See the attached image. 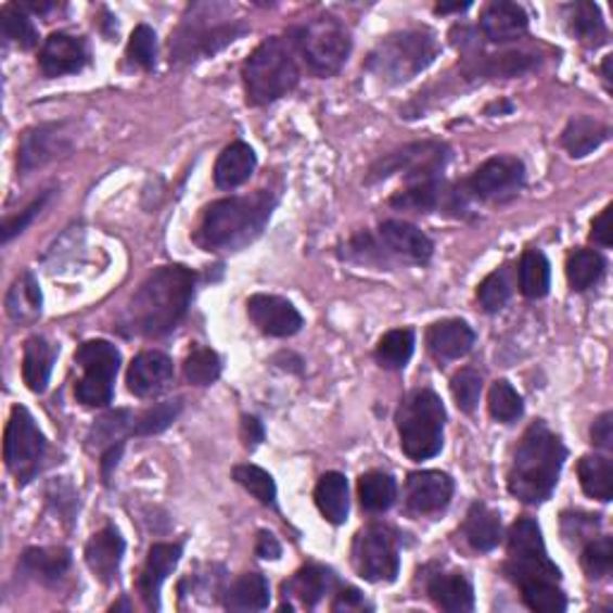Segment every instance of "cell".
I'll use <instances>...</instances> for the list:
<instances>
[{"mask_svg":"<svg viewBox=\"0 0 613 613\" xmlns=\"http://www.w3.org/2000/svg\"><path fill=\"white\" fill-rule=\"evenodd\" d=\"M194 293V273L184 266H161L140 285L127 307L125 323L132 333L161 339L184 319Z\"/></svg>","mask_w":613,"mask_h":613,"instance_id":"6da1fadb","label":"cell"},{"mask_svg":"<svg viewBox=\"0 0 613 613\" xmlns=\"http://www.w3.org/2000/svg\"><path fill=\"white\" fill-rule=\"evenodd\" d=\"M565 456L569 450L561 438L544 422H535L515 450L508 472V491L523 503H544L557 489Z\"/></svg>","mask_w":613,"mask_h":613,"instance_id":"7a4b0ae2","label":"cell"},{"mask_svg":"<svg viewBox=\"0 0 613 613\" xmlns=\"http://www.w3.org/2000/svg\"><path fill=\"white\" fill-rule=\"evenodd\" d=\"M276 200L269 192L252 196H228L204 212L196 242L206 250H238L257 238L271 218Z\"/></svg>","mask_w":613,"mask_h":613,"instance_id":"3957f363","label":"cell"},{"mask_svg":"<svg viewBox=\"0 0 613 613\" xmlns=\"http://www.w3.org/2000/svg\"><path fill=\"white\" fill-rule=\"evenodd\" d=\"M242 77H245L247 101L254 106H266L291 94L299 82L293 43L281 37L266 39L247 58Z\"/></svg>","mask_w":613,"mask_h":613,"instance_id":"277c9868","label":"cell"},{"mask_svg":"<svg viewBox=\"0 0 613 613\" xmlns=\"http://www.w3.org/2000/svg\"><path fill=\"white\" fill-rule=\"evenodd\" d=\"M438 43L432 31L408 29L381 39L367 58V71L386 85L410 82L434 63Z\"/></svg>","mask_w":613,"mask_h":613,"instance_id":"5b68a950","label":"cell"},{"mask_svg":"<svg viewBox=\"0 0 613 613\" xmlns=\"http://www.w3.org/2000/svg\"><path fill=\"white\" fill-rule=\"evenodd\" d=\"M398 434L403 454L412 460H430L444 448L446 408L442 398L430 388L412 391L400 403Z\"/></svg>","mask_w":613,"mask_h":613,"instance_id":"8992f818","label":"cell"},{"mask_svg":"<svg viewBox=\"0 0 613 613\" xmlns=\"http://www.w3.org/2000/svg\"><path fill=\"white\" fill-rule=\"evenodd\" d=\"M508 580L520 589L537 583H561V571L549 559L541 529L532 518H520L508 532Z\"/></svg>","mask_w":613,"mask_h":613,"instance_id":"52a82bcc","label":"cell"},{"mask_svg":"<svg viewBox=\"0 0 613 613\" xmlns=\"http://www.w3.org/2000/svg\"><path fill=\"white\" fill-rule=\"evenodd\" d=\"M295 37L309 71L321 77L339 73L350 55V34L335 17L311 20L295 31Z\"/></svg>","mask_w":613,"mask_h":613,"instance_id":"ba28073f","label":"cell"},{"mask_svg":"<svg viewBox=\"0 0 613 613\" xmlns=\"http://www.w3.org/2000/svg\"><path fill=\"white\" fill-rule=\"evenodd\" d=\"M85 376L77 381L75 396L89 408H106L113 400V381L120 369V350L108 341H87L75 353Z\"/></svg>","mask_w":613,"mask_h":613,"instance_id":"9c48e42d","label":"cell"},{"mask_svg":"<svg viewBox=\"0 0 613 613\" xmlns=\"http://www.w3.org/2000/svg\"><path fill=\"white\" fill-rule=\"evenodd\" d=\"M46 456V436L34 422L27 408L15 405L10 412V422L5 430V465L15 474L20 484H27L41 468Z\"/></svg>","mask_w":613,"mask_h":613,"instance_id":"30bf717a","label":"cell"},{"mask_svg":"<svg viewBox=\"0 0 613 613\" xmlns=\"http://www.w3.org/2000/svg\"><path fill=\"white\" fill-rule=\"evenodd\" d=\"M353 565L369 583H393L400 571L398 544L393 532L381 525H369L353 544Z\"/></svg>","mask_w":613,"mask_h":613,"instance_id":"8fae6325","label":"cell"},{"mask_svg":"<svg viewBox=\"0 0 613 613\" xmlns=\"http://www.w3.org/2000/svg\"><path fill=\"white\" fill-rule=\"evenodd\" d=\"M448 164V146L442 142H418L403 146L398 152L381 158L376 166L369 170L367 182L386 180L393 173H405L410 182L434 180L436 173H442Z\"/></svg>","mask_w":613,"mask_h":613,"instance_id":"7c38bea8","label":"cell"},{"mask_svg":"<svg viewBox=\"0 0 613 613\" xmlns=\"http://www.w3.org/2000/svg\"><path fill=\"white\" fill-rule=\"evenodd\" d=\"M525 184V164L515 156H494L472 173L468 192L484 202H506Z\"/></svg>","mask_w":613,"mask_h":613,"instance_id":"4fadbf2b","label":"cell"},{"mask_svg":"<svg viewBox=\"0 0 613 613\" xmlns=\"http://www.w3.org/2000/svg\"><path fill=\"white\" fill-rule=\"evenodd\" d=\"M247 315L261 333L273 339H288L303 329V315L293 303L276 295H252L247 299Z\"/></svg>","mask_w":613,"mask_h":613,"instance_id":"5bb4252c","label":"cell"},{"mask_svg":"<svg viewBox=\"0 0 613 613\" xmlns=\"http://www.w3.org/2000/svg\"><path fill=\"white\" fill-rule=\"evenodd\" d=\"M456 484L450 474L438 470L412 472L408 477V489H405V501L412 513L430 515L438 513L454 499Z\"/></svg>","mask_w":613,"mask_h":613,"instance_id":"9a60e30c","label":"cell"},{"mask_svg":"<svg viewBox=\"0 0 613 613\" xmlns=\"http://www.w3.org/2000/svg\"><path fill=\"white\" fill-rule=\"evenodd\" d=\"M89 63V49L82 37H73L67 31H53L43 41L39 53V65L46 77H65L82 71Z\"/></svg>","mask_w":613,"mask_h":613,"instance_id":"2e32d148","label":"cell"},{"mask_svg":"<svg viewBox=\"0 0 613 613\" xmlns=\"http://www.w3.org/2000/svg\"><path fill=\"white\" fill-rule=\"evenodd\" d=\"M71 149V137L63 132V125H41L25 132L17 149V170L27 176L34 168H41Z\"/></svg>","mask_w":613,"mask_h":613,"instance_id":"e0dca14e","label":"cell"},{"mask_svg":"<svg viewBox=\"0 0 613 613\" xmlns=\"http://www.w3.org/2000/svg\"><path fill=\"white\" fill-rule=\"evenodd\" d=\"M242 31H245V27L235 25V22H230V25L204 27V29H196L194 25L192 29L182 27L178 37L170 41V49L176 53L178 61H194V58L212 55L218 49H224V46L233 43L238 39V34Z\"/></svg>","mask_w":613,"mask_h":613,"instance_id":"ac0fdd59","label":"cell"},{"mask_svg":"<svg viewBox=\"0 0 613 613\" xmlns=\"http://www.w3.org/2000/svg\"><path fill=\"white\" fill-rule=\"evenodd\" d=\"M391 206L396 209H410V212H436L446 206L450 212H460L465 206V194L446 190L444 182L434 180H422V182H410L408 190L391 196Z\"/></svg>","mask_w":613,"mask_h":613,"instance_id":"d6986e66","label":"cell"},{"mask_svg":"<svg viewBox=\"0 0 613 613\" xmlns=\"http://www.w3.org/2000/svg\"><path fill=\"white\" fill-rule=\"evenodd\" d=\"M173 381V360L158 350H146L137 355L130 369H127V388L135 396L149 398L166 391Z\"/></svg>","mask_w":613,"mask_h":613,"instance_id":"ffe728a7","label":"cell"},{"mask_svg":"<svg viewBox=\"0 0 613 613\" xmlns=\"http://www.w3.org/2000/svg\"><path fill=\"white\" fill-rule=\"evenodd\" d=\"M379 238L391 254H396V257L405 261L426 264L434 254V242L430 240V235H424L422 230L412 224L384 221L379 226Z\"/></svg>","mask_w":613,"mask_h":613,"instance_id":"44dd1931","label":"cell"},{"mask_svg":"<svg viewBox=\"0 0 613 613\" xmlns=\"http://www.w3.org/2000/svg\"><path fill=\"white\" fill-rule=\"evenodd\" d=\"M182 557V544H154L149 549L144 571L140 575V595L149 609H161V587L176 571Z\"/></svg>","mask_w":613,"mask_h":613,"instance_id":"7402d4cb","label":"cell"},{"mask_svg":"<svg viewBox=\"0 0 613 613\" xmlns=\"http://www.w3.org/2000/svg\"><path fill=\"white\" fill-rule=\"evenodd\" d=\"M474 345V331L462 319L436 321L426 331V348L438 362L460 360Z\"/></svg>","mask_w":613,"mask_h":613,"instance_id":"603a6c76","label":"cell"},{"mask_svg":"<svg viewBox=\"0 0 613 613\" xmlns=\"http://www.w3.org/2000/svg\"><path fill=\"white\" fill-rule=\"evenodd\" d=\"M123 553H125V539L115 527H103L101 532H97L85 549L87 565L91 569V573L106 585H111L115 577H118Z\"/></svg>","mask_w":613,"mask_h":613,"instance_id":"cb8c5ba5","label":"cell"},{"mask_svg":"<svg viewBox=\"0 0 613 613\" xmlns=\"http://www.w3.org/2000/svg\"><path fill=\"white\" fill-rule=\"evenodd\" d=\"M527 13L518 3H508V0H494L484 8L480 27L482 34L494 43H506L518 37H523L527 31Z\"/></svg>","mask_w":613,"mask_h":613,"instance_id":"d4e9b609","label":"cell"},{"mask_svg":"<svg viewBox=\"0 0 613 613\" xmlns=\"http://www.w3.org/2000/svg\"><path fill=\"white\" fill-rule=\"evenodd\" d=\"M426 595L434 604L450 613H465L474 609V592L462 573H436L426 583Z\"/></svg>","mask_w":613,"mask_h":613,"instance_id":"484cf974","label":"cell"},{"mask_svg":"<svg viewBox=\"0 0 613 613\" xmlns=\"http://www.w3.org/2000/svg\"><path fill=\"white\" fill-rule=\"evenodd\" d=\"M254 168H257V154H254V149L245 142H233L218 156L214 180L221 190H235L252 178Z\"/></svg>","mask_w":613,"mask_h":613,"instance_id":"4316f807","label":"cell"},{"mask_svg":"<svg viewBox=\"0 0 613 613\" xmlns=\"http://www.w3.org/2000/svg\"><path fill=\"white\" fill-rule=\"evenodd\" d=\"M609 135H611L609 125L597 118H589V115H575V118L565 125V130L561 135V144L573 158H583L604 144L609 140Z\"/></svg>","mask_w":613,"mask_h":613,"instance_id":"83f0119b","label":"cell"},{"mask_svg":"<svg viewBox=\"0 0 613 613\" xmlns=\"http://www.w3.org/2000/svg\"><path fill=\"white\" fill-rule=\"evenodd\" d=\"M462 535H465L468 544L474 551H491L499 547L503 539L501 518L496 515L489 506L472 503L465 518V525H462Z\"/></svg>","mask_w":613,"mask_h":613,"instance_id":"f1b7e54d","label":"cell"},{"mask_svg":"<svg viewBox=\"0 0 613 613\" xmlns=\"http://www.w3.org/2000/svg\"><path fill=\"white\" fill-rule=\"evenodd\" d=\"M55 362V348L53 345L41 339V335H31L25 343V355H22V376H25V384L34 393H43L49 386V379L53 372Z\"/></svg>","mask_w":613,"mask_h":613,"instance_id":"f546056e","label":"cell"},{"mask_svg":"<svg viewBox=\"0 0 613 613\" xmlns=\"http://www.w3.org/2000/svg\"><path fill=\"white\" fill-rule=\"evenodd\" d=\"M315 501L321 515L333 525H343L348 520L350 499H348V480L341 472H327L319 480L315 489Z\"/></svg>","mask_w":613,"mask_h":613,"instance_id":"4dcf8cb0","label":"cell"},{"mask_svg":"<svg viewBox=\"0 0 613 613\" xmlns=\"http://www.w3.org/2000/svg\"><path fill=\"white\" fill-rule=\"evenodd\" d=\"M335 587V575L323 569V565H305L303 571H297L291 583L283 585V595L295 597L299 604L311 609L327 597Z\"/></svg>","mask_w":613,"mask_h":613,"instance_id":"1f68e13d","label":"cell"},{"mask_svg":"<svg viewBox=\"0 0 613 613\" xmlns=\"http://www.w3.org/2000/svg\"><path fill=\"white\" fill-rule=\"evenodd\" d=\"M271 604L269 580L261 573H247L228 587L226 609L230 611H264Z\"/></svg>","mask_w":613,"mask_h":613,"instance_id":"d6a6232c","label":"cell"},{"mask_svg":"<svg viewBox=\"0 0 613 613\" xmlns=\"http://www.w3.org/2000/svg\"><path fill=\"white\" fill-rule=\"evenodd\" d=\"M577 474H580L583 491L589 499L601 503L611 501L613 496V462L606 456H585L577 462Z\"/></svg>","mask_w":613,"mask_h":613,"instance_id":"836d02e7","label":"cell"},{"mask_svg":"<svg viewBox=\"0 0 613 613\" xmlns=\"http://www.w3.org/2000/svg\"><path fill=\"white\" fill-rule=\"evenodd\" d=\"M357 494H360V503L369 513H384L393 506L398 496V484L386 472L372 470L367 472L357 482Z\"/></svg>","mask_w":613,"mask_h":613,"instance_id":"e575fe53","label":"cell"},{"mask_svg":"<svg viewBox=\"0 0 613 613\" xmlns=\"http://www.w3.org/2000/svg\"><path fill=\"white\" fill-rule=\"evenodd\" d=\"M520 293L529 299H539L549 293L551 285V266L539 250H527L518 266Z\"/></svg>","mask_w":613,"mask_h":613,"instance_id":"d590c367","label":"cell"},{"mask_svg":"<svg viewBox=\"0 0 613 613\" xmlns=\"http://www.w3.org/2000/svg\"><path fill=\"white\" fill-rule=\"evenodd\" d=\"M71 551L67 549H29L22 557V569L41 583H55L71 569Z\"/></svg>","mask_w":613,"mask_h":613,"instance_id":"8d00e7d4","label":"cell"},{"mask_svg":"<svg viewBox=\"0 0 613 613\" xmlns=\"http://www.w3.org/2000/svg\"><path fill=\"white\" fill-rule=\"evenodd\" d=\"M606 271V261L595 250H575L569 264H565V276L575 293H585L589 288L601 281V276Z\"/></svg>","mask_w":613,"mask_h":613,"instance_id":"74e56055","label":"cell"},{"mask_svg":"<svg viewBox=\"0 0 613 613\" xmlns=\"http://www.w3.org/2000/svg\"><path fill=\"white\" fill-rule=\"evenodd\" d=\"M8 315L15 321H29L41 315V291L39 283L34 279V273H22L20 279L13 283L5 299Z\"/></svg>","mask_w":613,"mask_h":613,"instance_id":"f35d334b","label":"cell"},{"mask_svg":"<svg viewBox=\"0 0 613 613\" xmlns=\"http://www.w3.org/2000/svg\"><path fill=\"white\" fill-rule=\"evenodd\" d=\"M412 353H414V331L393 329L386 335H381L374 357L384 369H403L410 362Z\"/></svg>","mask_w":613,"mask_h":613,"instance_id":"ab89813d","label":"cell"},{"mask_svg":"<svg viewBox=\"0 0 613 613\" xmlns=\"http://www.w3.org/2000/svg\"><path fill=\"white\" fill-rule=\"evenodd\" d=\"M0 27H3L5 39L15 41L20 49L29 51L39 43L37 27L20 5H3V10H0Z\"/></svg>","mask_w":613,"mask_h":613,"instance_id":"60d3db41","label":"cell"},{"mask_svg":"<svg viewBox=\"0 0 613 613\" xmlns=\"http://www.w3.org/2000/svg\"><path fill=\"white\" fill-rule=\"evenodd\" d=\"M184 369V379L190 381L194 386H212L214 381H218L221 376V357H218L214 350L209 348H194L188 360L182 365Z\"/></svg>","mask_w":613,"mask_h":613,"instance_id":"b9f144b4","label":"cell"},{"mask_svg":"<svg viewBox=\"0 0 613 613\" xmlns=\"http://www.w3.org/2000/svg\"><path fill=\"white\" fill-rule=\"evenodd\" d=\"M182 410L180 400H166L158 403L154 408H149L146 412H142L140 418L132 422V434L135 436H154L161 434L164 430L178 420V414Z\"/></svg>","mask_w":613,"mask_h":613,"instance_id":"7bdbcfd3","label":"cell"},{"mask_svg":"<svg viewBox=\"0 0 613 613\" xmlns=\"http://www.w3.org/2000/svg\"><path fill=\"white\" fill-rule=\"evenodd\" d=\"M523 592V601L529 611L537 613H563L569 606L563 589L559 583H537L520 589Z\"/></svg>","mask_w":613,"mask_h":613,"instance_id":"ee69618b","label":"cell"},{"mask_svg":"<svg viewBox=\"0 0 613 613\" xmlns=\"http://www.w3.org/2000/svg\"><path fill=\"white\" fill-rule=\"evenodd\" d=\"M233 480L242 489H247L259 503L276 506V482L266 470L257 465H238L233 470Z\"/></svg>","mask_w":613,"mask_h":613,"instance_id":"f6af8a7d","label":"cell"},{"mask_svg":"<svg viewBox=\"0 0 613 613\" xmlns=\"http://www.w3.org/2000/svg\"><path fill=\"white\" fill-rule=\"evenodd\" d=\"M489 412L496 422L511 424L523 418V398L508 381H496L489 391Z\"/></svg>","mask_w":613,"mask_h":613,"instance_id":"bcb514c9","label":"cell"},{"mask_svg":"<svg viewBox=\"0 0 613 613\" xmlns=\"http://www.w3.org/2000/svg\"><path fill=\"white\" fill-rule=\"evenodd\" d=\"M583 571L589 580H601L613 569V539L611 537H597L585 547L583 551Z\"/></svg>","mask_w":613,"mask_h":613,"instance_id":"7dc6e473","label":"cell"},{"mask_svg":"<svg viewBox=\"0 0 613 613\" xmlns=\"http://www.w3.org/2000/svg\"><path fill=\"white\" fill-rule=\"evenodd\" d=\"M571 29L577 39L599 41L606 34L601 10L595 3H577L571 8Z\"/></svg>","mask_w":613,"mask_h":613,"instance_id":"c3c4849f","label":"cell"},{"mask_svg":"<svg viewBox=\"0 0 613 613\" xmlns=\"http://www.w3.org/2000/svg\"><path fill=\"white\" fill-rule=\"evenodd\" d=\"M482 388H484L482 374L474 372V369H460V372L450 379V393H454V398L462 412H474L482 398Z\"/></svg>","mask_w":613,"mask_h":613,"instance_id":"681fc988","label":"cell"},{"mask_svg":"<svg viewBox=\"0 0 613 613\" xmlns=\"http://www.w3.org/2000/svg\"><path fill=\"white\" fill-rule=\"evenodd\" d=\"M511 281H508V276L503 269L489 273L487 279H484L477 288V299L480 305L487 309V311H499L506 307L508 299H511Z\"/></svg>","mask_w":613,"mask_h":613,"instance_id":"f907efd6","label":"cell"},{"mask_svg":"<svg viewBox=\"0 0 613 613\" xmlns=\"http://www.w3.org/2000/svg\"><path fill=\"white\" fill-rule=\"evenodd\" d=\"M130 422H135V420H132V414L127 412V410L108 412L106 418H101L94 424V430H91V434H89V442H97V446H115V444H120V438L127 432V426H130Z\"/></svg>","mask_w":613,"mask_h":613,"instance_id":"816d5d0a","label":"cell"},{"mask_svg":"<svg viewBox=\"0 0 613 613\" xmlns=\"http://www.w3.org/2000/svg\"><path fill=\"white\" fill-rule=\"evenodd\" d=\"M127 58L135 65H140L142 71H152L156 65V31L146 25H140L127 43Z\"/></svg>","mask_w":613,"mask_h":613,"instance_id":"f5cc1de1","label":"cell"},{"mask_svg":"<svg viewBox=\"0 0 613 613\" xmlns=\"http://www.w3.org/2000/svg\"><path fill=\"white\" fill-rule=\"evenodd\" d=\"M46 200H49V194H43V196H39L37 202H31L25 212H20L17 216L8 218L5 226H3V242H10V240H13L15 235L25 233L27 226H29V224L34 221V218H37V214L43 209Z\"/></svg>","mask_w":613,"mask_h":613,"instance_id":"db71d44e","label":"cell"},{"mask_svg":"<svg viewBox=\"0 0 613 613\" xmlns=\"http://www.w3.org/2000/svg\"><path fill=\"white\" fill-rule=\"evenodd\" d=\"M592 444L597 448H604V450L613 448V414L611 412H604L592 424Z\"/></svg>","mask_w":613,"mask_h":613,"instance_id":"11a10c76","label":"cell"},{"mask_svg":"<svg viewBox=\"0 0 613 613\" xmlns=\"http://www.w3.org/2000/svg\"><path fill=\"white\" fill-rule=\"evenodd\" d=\"M331 609L333 611H355V609H367V604L357 589L348 587V589H341V592L335 595Z\"/></svg>","mask_w":613,"mask_h":613,"instance_id":"9f6ffc18","label":"cell"},{"mask_svg":"<svg viewBox=\"0 0 613 613\" xmlns=\"http://www.w3.org/2000/svg\"><path fill=\"white\" fill-rule=\"evenodd\" d=\"M592 240L601 247H611V206H606L592 221Z\"/></svg>","mask_w":613,"mask_h":613,"instance_id":"6f0895ef","label":"cell"},{"mask_svg":"<svg viewBox=\"0 0 613 613\" xmlns=\"http://www.w3.org/2000/svg\"><path fill=\"white\" fill-rule=\"evenodd\" d=\"M242 442H245L247 448H257L264 442V426L257 418H252V414L242 418Z\"/></svg>","mask_w":613,"mask_h":613,"instance_id":"680465c9","label":"cell"},{"mask_svg":"<svg viewBox=\"0 0 613 613\" xmlns=\"http://www.w3.org/2000/svg\"><path fill=\"white\" fill-rule=\"evenodd\" d=\"M257 557L266 559V561H276L281 559V544L276 539L271 532H259L257 535Z\"/></svg>","mask_w":613,"mask_h":613,"instance_id":"91938a15","label":"cell"},{"mask_svg":"<svg viewBox=\"0 0 613 613\" xmlns=\"http://www.w3.org/2000/svg\"><path fill=\"white\" fill-rule=\"evenodd\" d=\"M123 456V444H115V446H108L106 448V454H103L101 458V472H103V480H111V474L113 470L118 468V460Z\"/></svg>","mask_w":613,"mask_h":613,"instance_id":"94428289","label":"cell"},{"mask_svg":"<svg viewBox=\"0 0 613 613\" xmlns=\"http://www.w3.org/2000/svg\"><path fill=\"white\" fill-rule=\"evenodd\" d=\"M470 3H454V5H436V13L438 15H446V13H462V10H468Z\"/></svg>","mask_w":613,"mask_h":613,"instance_id":"6125c7cd","label":"cell"},{"mask_svg":"<svg viewBox=\"0 0 613 613\" xmlns=\"http://www.w3.org/2000/svg\"><path fill=\"white\" fill-rule=\"evenodd\" d=\"M611 61H613V55H606L604 58V65H601V73H604L606 85H611Z\"/></svg>","mask_w":613,"mask_h":613,"instance_id":"be15d7a7","label":"cell"}]
</instances>
